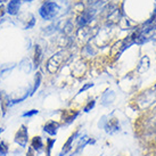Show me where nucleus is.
<instances>
[{
	"label": "nucleus",
	"mask_w": 156,
	"mask_h": 156,
	"mask_svg": "<svg viewBox=\"0 0 156 156\" xmlns=\"http://www.w3.org/2000/svg\"><path fill=\"white\" fill-rule=\"evenodd\" d=\"M94 106H95V100H90L87 104V106L83 108V111H84V112H89L91 108H94Z\"/></svg>",
	"instance_id": "nucleus-16"
},
{
	"label": "nucleus",
	"mask_w": 156,
	"mask_h": 156,
	"mask_svg": "<svg viewBox=\"0 0 156 156\" xmlns=\"http://www.w3.org/2000/svg\"><path fill=\"white\" fill-rule=\"evenodd\" d=\"M41 59H42V51H41V48H40V46H35L34 57H33V62H34L35 67H38V66L40 65Z\"/></svg>",
	"instance_id": "nucleus-9"
},
{
	"label": "nucleus",
	"mask_w": 156,
	"mask_h": 156,
	"mask_svg": "<svg viewBox=\"0 0 156 156\" xmlns=\"http://www.w3.org/2000/svg\"><path fill=\"white\" fill-rule=\"evenodd\" d=\"M58 12H59V6L56 2H44L39 9L40 16L46 21H50L52 18H55Z\"/></svg>",
	"instance_id": "nucleus-2"
},
{
	"label": "nucleus",
	"mask_w": 156,
	"mask_h": 156,
	"mask_svg": "<svg viewBox=\"0 0 156 156\" xmlns=\"http://www.w3.org/2000/svg\"><path fill=\"white\" fill-rule=\"evenodd\" d=\"M54 144H55V139L54 138L47 139V146H46V154H47V156H50V152H51V148Z\"/></svg>",
	"instance_id": "nucleus-13"
},
{
	"label": "nucleus",
	"mask_w": 156,
	"mask_h": 156,
	"mask_svg": "<svg viewBox=\"0 0 156 156\" xmlns=\"http://www.w3.org/2000/svg\"><path fill=\"white\" fill-rule=\"evenodd\" d=\"M91 18H92V15H90L89 13H84L82 16L80 17V20H79V25L84 26L88 22H89V21H90Z\"/></svg>",
	"instance_id": "nucleus-11"
},
{
	"label": "nucleus",
	"mask_w": 156,
	"mask_h": 156,
	"mask_svg": "<svg viewBox=\"0 0 156 156\" xmlns=\"http://www.w3.org/2000/svg\"><path fill=\"white\" fill-rule=\"evenodd\" d=\"M62 55H63V52H58V54L54 55L49 59V62H48V69H51L50 73H55L57 69H58V67L61 66L62 62H63V56Z\"/></svg>",
	"instance_id": "nucleus-4"
},
{
	"label": "nucleus",
	"mask_w": 156,
	"mask_h": 156,
	"mask_svg": "<svg viewBox=\"0 0 156 156\" xmlns=\"http://www.w3.org/2000/svg\"><path fill=\"white\" fill-rule=\"evenodd\" d=\"M26 156H34V151H33L31 147L27 149V154H26Z\"/></svg>",
	"instance_id": "nucleus-18"
},
{
	"label": "nucleus",
	"mask_w": 156,
	"mask_h": 156,
	"mask_svg": "<svg viewBox=\"0 0 156 156\" xmlns=\"http://www.w3.org/2000/svg\"><path fill=\"white\" fill-rule=\"evenodd\" d=\"M6 13V7L5 6H0V17H2Z\"/></svg>",
	"instance_id": "nucleus-17"
},
{
	"label": "nucleus",
	"mask_w": 156,
	"mask_h": 156,
	"mask_svg": "<svg viewBox=\"0 0 156 156\" xmlns=\"http://www.w3.org/2000/svg\"><path fill=\"white\" fill-rule=\"evenodd\" d=\"M44 147V143H42V139L40 136H35L31 140V148L34 151V152H40Z\"/></svg>",
	"instance_id": "nucleus-7"
},
{
	"label": "nucleus",
	"mask_w": 156,
	"mask_h": 156,
	"mask_svg": "<svg viewBox=\"0 0 156 156\" xmlns=\"http://www.w3.org/2000/svg\"><path fill=\"white\" fill-rule=\"evenodd\" d=\"M9 152L8 145L6 141H0V156H6Z\"/></svg>",
	"instance_id": "nucleus-12"
},
{
	"label": "nucleus",
	"mask_w": 156,
	"mask_h": 156,
	"mask_svg": "<svg viewBox=\"0 0 156 156\" xmlns=\"http://www.w3.org/2000/svg\"><path fill=\"white\" fill-rule=\"evenodd\" d=\"M78 111H65L64 114H63V121L65 122V123H69V122H72L75 117L78 116Z\"/></svg>",
	"instance_id": "nucleus-8"
},
{
	"label": "nucleus",
	"mask_w": 156,
	"mask_h": 156,
	"mask_svg": "<svg viewBox=\"0 0 156 156\" xmlns=\"http://www.w3.org/2000/svg\"><path fill=\"white\" fill-rule=\"evenodd\" d=\"M92 86H94L92 83H89V84H87V86H84V87H83L82 89L80 90V92H83V91H84V90H87V89H89V88H91V87H92Z\"/></svg>",
	"instance_id": "nucleus-19"
},
{
	"label": "nucleus",
	"mask_w": 156,
	"mask_h": 156,
	"mask_svg": "<svg viewBox=\"0 0 156 156\" xmlns=\"http://www.w3.org/2000/svg\"><path fill=\"white\" fill-rule=\"evenodd\" d=\"M156 101V86L147 91H144L137 99V105L140 109L148 108Z\"/></svg>",
	"instance_id": "nucleus-1"
},
{
	"label": "nucleus",
	"mask_w": 156,
	"mask_h": 156,
	"mask_svg": "<svg viewBox=\"0 0 156 156\" xmlns=\"http://www.w3.org/2000/svg\"><path fill=\"white\" fill-rule=\"evenodd\" d=\"M39 113V111H37V109H31V111H29V112L24 113L22 116L23 117H31L33 116V115H35V114H38Z\"/></svg>",
	"instance_id": "nucleus-15"
},
{
	"label": "nucleus",
	"mask_w": 156,
	"mask_h": 156,
	"mask_svg": "<svg viewBox=\"0 0 156 156\" xmlns=\"http://www.w3.org/2000/svg\"><path fill=\"white\" fill-rule=\"evenodd\" d=\"M40 82H41V74L37 73V76H35V81H34V87H33V89H32V92H31V95H33L35 91H37V89H38V88H39V86H40Z\"/></svg>",
	"instance_id": "nucleus-14"
},
{
	"label": "nucleus",
	"mask_w": 156,
	"mask_h": 156,
	"mask_svg": "<svg viewBox=\"0 0 156 156\" xmlns=\"http://www.w3.org/2000/svg\"><path fill=\"white\" fill-rule=\"evenodd\" d=\"M2 131H4V129H0V134L2 133Z\"/></svg>",
	"instance_id": "nucleus-20"
},
{
	"label": "nucleus",
	"mask_w": 156,
	"mask_h": 156,
	"mask_svg": "<svg viewBox=\"0 0 156 156\" xmlns=\"http://www.w3.org/2000/svg\"><path fill=\"white\" fill-rule=\"evenodd\" d=\"M4 1H5V0H1V2H4Z\"/></svg>",
	"instance_id": "nucleus-21"
},
{
	"label": "nucleus",
	"mask_w": 156,
	"mask_h": 156,
	"mask_svg": "<svg viewBox=\"0 0 156 156\" xmlns=\"http://www.w3.org/2000/svg\"><path fill=\"white\" fill-rule=\"evenodd\" d=\"M58 129H59V123L55 121H49L44 126V131L50 136H55Z\"/></svg>",
	"instance_id": "nucleus-6"
},
{
	"label": "nucleus",
	"mask_w": 156,
	"mask_h": 156,
	"mask_svg": "<svg viewBox=\"0 0 156 156\" xmlns=\"http://www.w3.org/2000/svg\"><path fill=\"white\" fill-rule=\"evenodd\" d=\"M15 143L18 144L21 147H26L27 141H29V132H27V128L24 124L21 126L18 131L15 134Z\"/></svg>",
	"instance_id": "nucleus-3"
},
{
	"label": "nucleus",
	"mask_w": 156,
	"mask_h": 156,
	"mask_svg": "<svg viewBox=\"0 0 156 156\" xmlns=\"http://www.w3.org/2000/svg\"><path fill=\"white\" fill-rule=\"evenodd\" d=\"M78 136V131H75L73 134H71V137L69 138V140L66 141V144L64 145V147H63V151H62V154L64 153V154H66V153L69 152V149H71V147H72V143H73V140L75 139V137ZM61 154V155H62Z\"/></svg>",
	"instance_id": "nucleus-10"
},
{
	"label": "nucleus",
	"mask_w": 156,
	"mask_h": 156,
	"mask_svg": "<svg viewBox=\"0 0 156 156\" xmlns=\"http://www.w3.org/2000/svg\"><path fill=\"white\" fill-rule=\"evenodd\" d=\"M21 4L22 1L21 0H10L6 7V12L9 14V15H17L18 10H20V7H21Z\"/></svg>",
	"instance_id": "nucleus-5"
}]
</instances>
